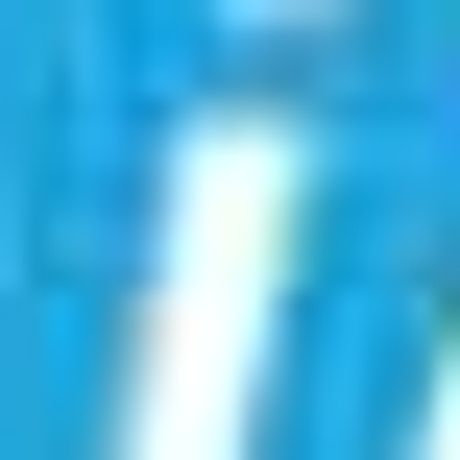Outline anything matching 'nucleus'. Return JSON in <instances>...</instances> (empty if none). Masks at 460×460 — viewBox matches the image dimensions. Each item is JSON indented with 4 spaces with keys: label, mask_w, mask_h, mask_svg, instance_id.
Listing matches in <instances>:
<instances>
[]
</instances>
